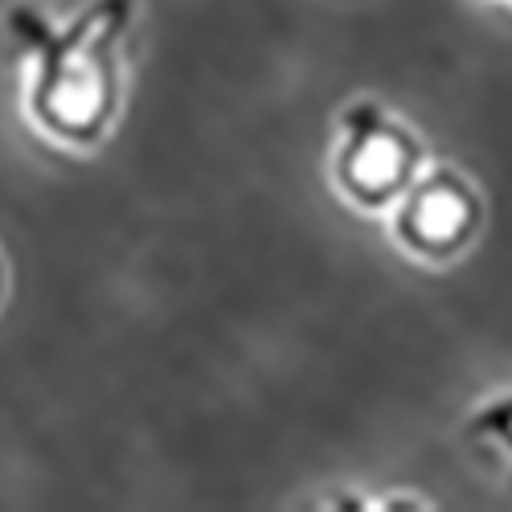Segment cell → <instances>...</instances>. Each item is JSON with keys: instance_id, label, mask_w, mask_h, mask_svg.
I'll list each match as a JSON object with an SVG mask.
<instances>
[{"instance_id": "cell-3", "label": "cell", "mask_w": 512, "mask_h": 512, "mask_svg": "<svg viewBox=\"0 0 512 512\" xmlns=\"http://www.w3.org/2000/svg\"><path fill=\"white\" fill-rule=\"evenodd\" d=\"M406 226H410V234L418 242L443 246V242H451V238L463 234V226H467V201L451 185H431V189H422L414 197Z\"/></svg>"}, {"instance_id": "cell-4", "label": "cell", "mask_w": 512, "mask_h": 512, "mask_svg": "<svg viewBox=\"0 0 512 512\" xmlns=\"http://www.w3.org/2000/svg\"><path fill=\"white\" fill-rule=\"evenodd\" d=\"M472 435L496 439V443H504V447L512 451V394L500 398V402H492V406H484V410L472 418Z\"/></svg>"}, {"instance_id": "cell-2", "label": "cell", "mask_w": 512, "mask_h": 512, "mask_svg": "<svg viewBox=\"0 0 512 512\" xmlns=\"http://www.w3.org/2000/svg\"><path fill=\"white\" fill-rule=\"evenodd\" d=\"M345 132H349V144H345V160H340V168H345V181L373 197V193H390L394 185L406 181L410 173V140L398 132V127H390L386 119H381V111H373L369 103L349 111L345 119Z\"/></svg>"}, {"instance_id": "cell-1", "label": "cell", "mask_w": 512, "mask_h": 512, "mask_svg": "<svg viewBox=\"0 0 512 512\" xmlns=\"http://www.w3.org/2000/svg\"><path fill=\"white\" fill-rule=\"evenodd\" d=\"M132 13L127 0H95V5L54 29L29 5L9 13V33L17 46L29 50L33 78V107L62 132H91L111 103V46Z\"/></svg>"}]
</instances>
